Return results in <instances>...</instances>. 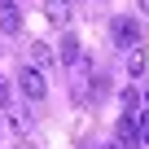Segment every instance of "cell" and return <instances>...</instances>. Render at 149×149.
<instances>
[{"label":"cell","mask_w":149,"mask_h":149,"mask_svg":"<svg viewBox=\"0 0 149 149\" xmlns=\"http://www.w3.org/2000/svg\"><path fill=\"white\" fill-rule=\"evenodd\" d=\"M18 92H22L26 101H44V97H48V79H44V70L22 66V70H18Z\"/></svg>","instance_id":"6da1fadb"},{"label":"cell","mask_w":149,"mask_h":149,"mask_svg":"<svg viewBox=\"0 0 149 149\" xmlns=\"http://www.w3.org/2000/svg\"><path fill=\"white\" fill-rule=\"evenodd\" d=\"M114 44L118 48H140V22L136 18H114Z\"/></svg>","instance_id":"7a4b0ae2"},{"label":"cell","mask_w":149,"mask_h":149,"mask_svg":"<svg viewBox=\"0 0 149 149\" xmlns=\"http://www.w3.org/2000/svg\"><path fill=\"white\" fill-rule=\"evenodd\" d=\"M53 57H57V61H61V66H70V70H74V66H79V61H84V44H79V40H74V35H70V31H66V35H61V44H57V53H53Z\"/></svg>","instance_id":"3957f363"},{"label":"cell","mask_w":149,"mask_h":149,"mask_svg":"<svg viewBox=\"0 0 149 149\" xmlns=\"http://www.w3.org/2000/svg\"><path fill=\"white\" fill-rule=\"evenodd\" d=\"M0 31H5V35H18L22 31V9L13 5V0H0Z\"/></svg>","instance_id":"277c9868"},{"label":"cell","mask_w":149,"mask_h":149,"mask_svg":"<svg viewBox=\"0 0 149 149\" xmlns=\"http://www.w3.org/2000/svg\"><path fill=\"white\" fill-rule=\"evenodd\" d=\"M44 18H48L53 26H61V31H66V26H70V18H74V13H70V0H44Z\"/></svg>","instance_id":"5b68a950"},{"label":"cell","mask_w":149,"mask_h":149,"mask_svg":"<svg viewBox=\"0 0 149 149\" xmlns=\"http://www.w3.org/2000/svg\"><path fill=\"white\" fill-rule=\"evenodd\" d=\"M48 61H57V57H53V44H44V40H31V44H26V66L44 70Z\"/></svg>","instance_id":"8992f818"},{"label":"cell","mask_w":149,"mask_h":149,"mask_svg":"<svg viewBox=\"0 0 149 149\" xmlns=\"http://www.w3.org/2000/svg\"><path fill=\"white\" fill-rule=\"evenodd\" d=\"M114 145H123V149H136L140 145V136H136V118H118V127H114Z\"/></svg>","instance_id":"52a82bcc"},{"label":"cell","mask_w":149,"mask_h":149,"mask_svg":"<svg viewBox=\"0 0 149 149\" xmlns=\"http://www.w3.org/2000/svg\"><path fill=\"white\" fill-rule=\"evenodd\" d=\"M127 74H145V48H127Z\"/></svg>","instance_id":"ba28073f"},{"label":"cell","mask_w":149,"mask_h":149,"mask_svg":"<svg viewBox=\"0 0 149 149\" xmlns=\"http://www.w3.org/2000/svg\"><path fill=\"white\" fill-rule=\"evenodd\" d=\"M136 136H140V145H149V110L136 114Z\"/></svg>","instance_id":"9c48e42d"},{"label":"cell","mask_w":149,"mask_h":149,"mask_svg":"<svg viewBox=\"0 0 149 149\" xmlns=\"http://www.w3.org/2000/svg\"><path fill=\"white\" fill-rule=\"evenodd\" d=\"M9 127L13 132H31V114L22 110V114H9Z\"/></svg>","instance_id":"30bf717a"},{"label":"cell","mask_w":149,"mask_h":149,"mask_svg":"<svg viewBox=\"0 0 149 149\" xmlns=\"http://www.w3.org/2000/svg\"><path fill=\"white\" fill-rule=\"evenodd\" d=\"M5 105H9V79L0 74V110H5Z\"/></svg>","instance_id":"8fae6325"},{"label":"cell","mask_w":149,"mask_h":149,"mask_svg":"<svg viewBox=\"0 0 149 149\" xmlns=\"http://www.w3.org/2000/svg\"><path fill=\"white\" fill-rule=\"evenodd\" d=\"M13 149H40V145H35V140H18Z\"/></svg>","instance_id":"7c38bea8"},{"label":"cell","mask_w":149,"mask_h":149,"mask_svg":"<svg viewBox=\"0 0 149 149\" xmlns=\"http://www.w3.org/2000/svg\"><path fill=\"white\" fill-rule=\"evenodd\" d=\"M136 5H140V13H149V0H136Z\"/></svg>","instance_id":"4fadbf2b"},{"label":"cell","mask_w":149,"mask_h":149,"mask_svg":"<svg viewBox=\"0 0 149 149\" xmlns=\"http://www.w3.org/2000/svg\"><path fill=\"white\" fill-rule=\"evenodd\" d=\"M101 149H123V145H114V140H110V145H101Z\"/></svg>","instance_id":"5bb4252c"},{"label":"cell","mask_w":149,"mask_h":149,"mask_svg":"<svg viewBox=\"0 0 149 149\" xmlns=\"http://www.w3.org/2000/svg\"><path fill=\"white\" fill-rule=\"evenodd\" d=\"M0 136H5V118H0Z\"/></svg>","instance_id":"9a60e30c"}]
</instances>
